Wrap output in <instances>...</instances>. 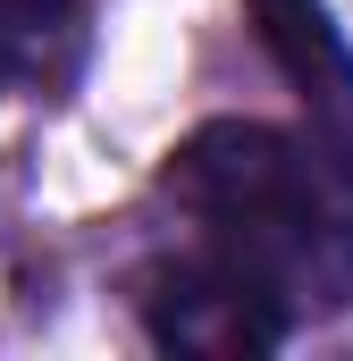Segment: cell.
Masks as SVG:
<instances>
[{"label":"cell","instance_id":"1","mask_svg":"<svg viewBox=\"0 0 353 361\" xmlns=\"http://www.w3.org/2000/svg\"><path fill=\"white\" fill-rule=\"evenodd\" d=\"M160 193L193 219V235L261 277L303 311L353 302V143L345 135H286L261 118L193 126L160 169Z\"/></svg>","mask_w":353,"mask_h":361},{"label":"cell","instance_id":"2","mask_svg":"<svg viewBox=\"0 0 353 361\" xmlns=\"http://www.w3.org/2000/svg\"><path fill=\"white\" fill-rule=\"evenodd\" d=\"M135 302H143L152 345L185 353V361H253V353H277L286 328H294V311L269 294L261 277L244 261H227V252H210V244L160 261Z\"/></svg>","mask_w":353,"mask_h":361},{"label":"cell","instance_id":"3","mask_svg":"<svg viewBox=\"0 0 353 361\" xmlns=\"http://www.w3.org/2000/svg\"><path fill=\"white\" fill-rule=\"evenodd\" d=\"M244 17H253L261 51L277 59V76L303 92L311 126L353 143V42L337 25V8L328 0H244Z\"/></svg>","mask_w":353,"mask_h":361},{"label":"cell","instance_id":"4","mask_svg":"<svg viewBox=\"0 0 353 361\" xmlns=\"http://www.w3.org/2000/svg\"><path fill=\"white\" fill-rule=\"evenodd\" d=\"M85 59V8L76 0H0V101L59 92Z\"/></svg>","mask_w":353,"mask_h":361}]
</instances>
